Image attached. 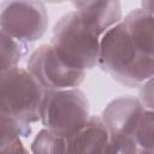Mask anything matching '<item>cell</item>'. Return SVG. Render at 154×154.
Here are the masks:
<instances>
[{
    "mask_svg": "<svg viewBox=\"0 0 154 154\" xmlns=\"http://www.w3.org/2000/svg\"><path fill=\"white\" fill-rule=\"evenodd\" d=\"M144 109L137 97L126 95L112 100L105 107L100 118L109 132L132 137Z\"/></svg>",
    "mask_w": 154,
    "mask_h": 154,
    "instance_id": "8",
    "label": "cell"
},
{
    "mask_svg": "<svg viewBox=\"0 0 154 154\" xmlns=\"http://www.w3.org/2000/svg\"><path fill=\"white\" fill-rule=\"evenodd\" d=\"M28 54V45L12 37L0 28V71L14 69Z\"/></svg>",
    "mask_w": 154,
    "mask_h": 154,
    "instance_id": "12",
    "label": "cell"
},
{
    "mask_svg": "<svg viewBox=\"0 0 154 154\" xmlns=\"http://www.w3.org/2000/svg\"><path fill=\"white\" fill-rule=\"evenodd\" d=\"M141 8L146 11L147 13L154 16V1L153 0H146L141 2Z\"/></svg>",
    "mask_w": 154,
    "mask_h": 154,
    "instance_id": "17",
    "label": "cell"
},
{
    "mask_svg": "<svg viewBox=\"0 0 154 154\" xmlns=\"http://www.w3.org/2000/svg\"><path fill=\"white\" fill-rule=\"evenodd\" d=\"M138 91V100L146 109L153 111V78L141 84Z\"/></svg>",
    "mask_w": 154,
    "mask_h": 154,
    "instance_id": "16",
    "label": "cell"
},
{
    "mask_svg": "<svg viewBox=\"0 0 154 154\" xmlns=\"http://www.w3.org/2000/svg\"><path fill=\"white\" fill-rule=\"evenodd\" d=\"M108 135L100 116H90L78 131L65 138L64 154H103Z\"/></svg>",
    "mask_w": 154,
    "mask_h": 154,
    "instance_id": "9",
    "label": "cell"
},
{
    "mask_svg": "<svg viewBox=\"0 0 154 154\" xmlns=\"http://www.w3.org/2000/svg\"><path fill=\"white\" fill-rule=\"evenodd\" d=\"M154 152L153 150H143V149H140L137 154H153Z\"/></svg>",
    "mask_w": 154,
    "mask_h": 154,
    "instance_id": "19",
    "label": "cell"
},
{
    "mask_svg": "<svg viewBox=\"0 0 154 154\" xmlns=\"http://www.w3.org/2000/svg\"><path fill=\"white\" fill-rule=\"evenodd\" d=\"M138 150L140 149L131 136L109 132L103 154H137Z\"/></svg>",
    "mask_w": 154,
    "mask_h": 154,
    "instance_id": "15",
    "label": "cell"
},
{
    "mask_svg": "<svg viewBox=\"0 0 154 154\" xmlns=\"http://www.w3.org/2000/svg\"><path fill=\"white\" fill-rule=\"evenodd\" d=\"M45 90L26 69L0 71V113L31 125L40 120V103Z\"/></svg>",
    "mask_w": 154,
    "mask_h": 154,
    "instance_id": "4",
    "label": "cell"
},
{
    "mask_svg": "<svg viewBox=\"0 0 154 154\" xmlns=\"http://www.w3.org/2000/svg\"><path fill=\"white\" fill-rule=\"evenodd\" d=\"M73 11L83 25L99 38L123 19L119 1H77L72 2Z\"/></svg>",
    "mask_w": 154,
    "mask_h": 154,
    "instance_id": "7",
    "label": "cell"
},
{
    "mask_svg": "<svg viewBox=\"0 0 154 154\" xmlns=\"http://www.w3.org/2000/svg\"><path fill=\"white\" fill-rule=\"evenodd\" d=\"M49 18L41 1H2L0 2V28L23 43L40 40Z\"/></svg>",
    "mask_w": 154,
    "mask_h": 154,
    "instance_id": "5",
    "label": "cell"
},
{
    "mask_svg": "<svg viewBox=\"0 0 154 154\" xmlns=\"http://www.w3.org/2000/svg\"><path fill=\"white\" fill-rule=\"evenodd\" d=\"M122 24L124 25L130 38L143 53L154 55V16L147 13L141 7H137L123 17Z\"/></svg>",
    "mask_w": 154,
    "mask_h": 154,
    "instance_id": "10",
    "label": "cell"
},
{
    "mask_svg": "<svg viewBox=\"0 0 154 154\" xmlns=\"http://www.w3.org/2000/svg\"><path fill=\"white\" fill-rule=\"evenodd\" d=\"M97 66L118 83L138 88L153 78L154 55L143 53L120 22L100 37Z\"/></svg>",
    "mask_w": 154,
    "mask_h": 154,
    "instance_id": "1",
    "label": "cell"
},
{
    "mask_svg": "<svg viewBox=\"0 0 154 154\" xmlns=\"http://www.w3.org/2000/svg\"><path fill=\"white\" fill-rule=\"evenodd\" d=\"M40 123L51 132L67 138L89 119V101L79 88L48 90L40 103Z\"/></svg>",
    "mask_w": 154,
    "mask_h": 154,
    "instance_id": "3",
    "label": "cell"
},
{
    "mask_svg": "<svg viewBox=\"0 0 154 154\" xmlns=\"http://www.w3.org/2000/svg\"><path fill=\"white\" fill-rule=\"evenodd\" d=\"M65 138L42 128L29 146L31 154H64Z\"/></svg>",
    "mask_w": 154,
    "mask_h": 154,
    "instance_id": "13",
    "label": "cell"
},
{
    "mask_svg": "<svg viewBox=\"0 0 154 154\" xmlns=\"http://www.w3.org/2000/svg\"><path fill=\"white\" fill-rule=\"evenodd\" d=\"M10 154H31V153H30L29 148L25 146V143L23 142V143H22V144H19L14 150H12Z\"/></svg>",
    "mask_w": 154,
    "mask_h": 154,
    "instance_id": "18",
    "label": "cell"
},
{
    "mask_svg": "<svg viewBox=\"0 0 154 154\" xmlns=\"http://www.w3.org/2000/svg\"><path fill=\"white\" fill-rule=\"evenodd\" d=\"M138 149L153 150L154 146V112L150 109H144L141 119L135 128L132 134Z\"/></svg>",
    "mask_w": 154,
    "mask_h": 154,
    "instance_id": "14",
    "label": "cell"
},
{
    "mask_svg": "<svg viewBox=\"0 0 154 154\" xmlns=\"http://www.w3.org/2000/svg\"><path fill=\"white\" fill-rule=\"evenodd\" d=\"M26 70L45 91L78 88L87 75L67 66L48 43L29 55Z\"/></svg>",
    "mask_w": 154,
    "mask_h": 154,
    "instance_id": "6",
    "label": "cell"
},
{
    "mask_svg": "<svg viewBox=\"0 0 154 154\" xmlns=\"http://www.w3.org/2000/svg\"><path fill=\"white\" fill-rule=\"evenodd\" d=\"M32 132L30 125L0 113V154H10Z\"/></svg>",
    "mask_w": 154,
    "mask_h": 154,
    "instance_id": "11",
    "label": "cell"
},
{
    "mask_svg": "<svg viewBox=\"0 0 154 154\" xmlns=\"http://www.w3.org/2000/svg\"><path fill=\"white\" fill-rule=\"evenodd\" d=\"M58 57L71 69L85 72L99 63L100 38L91 34L75 11L61 16L52 29L49 43Z\"/></svg>",
    "mask_w": 154,
    "mask_h": 154,
    "instance_id": "2",
    "label": "cell"
}]
</instances>
